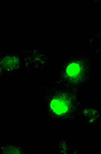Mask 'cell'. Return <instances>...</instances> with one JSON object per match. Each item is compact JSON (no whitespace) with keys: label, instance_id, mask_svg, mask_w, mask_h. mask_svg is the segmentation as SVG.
<instances>
[{"label":"cell","instance_id":"cell-7","mask_svg":"<svg viewBox=\"0 0 101 154\" xmlns=\"http://www.w3.org/2000/svg\"><path fill=\"white\" fill-rule=\"evenodd\" d=\"M1 152L4 153H21L22 152V149L16 145L5 144L1 147Z\"/></svg>","mask_w":101,"mask_h":154},{"label":"cell","instance_id":"cell-3","mask_svg":"<svg viewBox=\"0 0 101 154\" xmlns=\"http://www.w3.org/2000/svg\"><path fill=\"white\" fill-rule=\"evenodd\" d=\"M48 61V53L45 51H27L22 56V66L28 72L42 71L47 67Z\"/></svg>","mask_w":101,"mask_h":154},{"label":"cell","instance_id":"cell-2","mask_svg":"<svg viewBox=\"0 0 101 154\" xmlns=\"http://www.w3.org/2000/svg\"><path fill=\"white\" fill-rule=\"evenodd\" d=\"M48 107L51 114L54 117L65 118L72 112L73 100L70 95L67 93L63 92L56 93L51 96Z\"/></svg>","mask_w":101,"mask_h":154},{"label":"cell","instance_id":"cell-1","mask_svg":"<svg viewBox=\"0 0 101 154\" xmlns=\"http://www.w3.org/2000/svg\"><path fill=\"white\" fill-rule=\"evenodd\" d=\"M88 64L83 59L72 58L63 65L61 80L71 87H77L87 76Z\"/></svg>","mask_w":101,"mask_h":154},{"label":"cell","instance_id":"cell-6","mask_svg":"<svg viewBox=\"0 0 101 154\" xmlns=\"http://www.w3.org/2000/svg\"><path fill=\"white\" fill-rule=\"evenodd\" d=\"M90 42H91L90 47L94 52H95V53L101 50V35L100 34H96L94 36H93L91 38Z\"/></svg>","mask_w":101,"mask_h":154},{"label":"cell","instance_id":"cell-4","mask_svg":"<svg viewBox=\"0 0 101 154\" xmlns=\"http://www.w3.org/2000/svg\"><path fill=\"white\" fill-rule=\"evenodd\" d=\"M22 65V58L16 54H6L1 58L0 72L6 75L17 72Z\"/></svg>","mask_w":101,"mask_h":154},{"label":"cell","instance_id":"cell-5","mask_svg":"<svg viewBox=\"0 0 101 154\" xmlns=\"http://www.w3.org/2000/svg\"><path fill=\"white\" fill-rule=\"evenodd\" d=\"M83 115L91 123L97 121L98 116H99V113H98L97 111L92 107H84V108H83Z\"/></svg>","mask_w":101,"mask_h":154}]
</instances>
